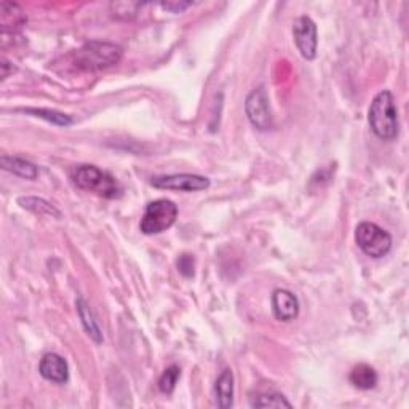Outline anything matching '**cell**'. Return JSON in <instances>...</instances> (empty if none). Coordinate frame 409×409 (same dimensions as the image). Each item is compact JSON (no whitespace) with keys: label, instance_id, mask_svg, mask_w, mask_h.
<instances>
[{"label":"cell","instance_id":"cell-20","mask_svg":"<svg viewBox=\"0 0 409 409\" xmlns=\"http://www.w3.org/2000/svg\"><path fill=\"white\" fill-rule=\"evenodd\" d=\"M176 266H178V271L181 272L184 277H192L194 275V268H195V261L194 258H192L190 254H182L181 258L178 259L176 262Z\"/></svg>","mask_w":409,"mask_h":409},{"label":"cell","instance_id":"cell-2","mask_svg":"<svg viewBox=\"0 0 409 409\" xmlns=\"http://www.w3.org/2000/svg\"><path fill=\"white\" fill-rule=\"evenodd\" d=\"M124 55L119 45L109 42H89L74 51L72 61L83 70H101L119 64Z\"/></svg>","mask_w":409,"mask_h":409},{"label":"cell","instance_id":"cell-14","mask_svg":"<svg viewBox=\"0 0 409 409\" xmlns=\"http://www.w3.org/2000/svg\"><path fill=\"white\" fill-rule=\"evenodd\" d=\"M377 381H379V377H377L374 368H371L369 364H356L350 373V382L360 390L374 388L377 386Z\"/></svg>","mask_w":409,"mask_h":409},{"label":"cell","instance_id":"cell-19","mask_svg":"<svg viewBox=\"0 0 409 409\" xmlns=\"http://www.w3.org/2000/svg\"><path fill=\"white\" fill-rule=\"evenodd\" d=\"M181 377V368L176 366V364H171L170 368L165 369V373L162 374L158 381V388L160 392H163L166 395L173 393V390L176 388V383Z\"/></svg>","mask_w":409,"mask_h":409},{"label":"cell","instance_id":"cell-22","mask_svg":"<svg viewBox=\"0 0 409 409\" xmlns=\"http://www.w3.org/2000/svg\"><path fill=\"white\" fill-rule=\"evenodd\" d=\"M0 67H2V80H5L6 77H9L15 67H13V64L6 60V58H2V64H0Z\"/></svg>","mask_w":409,"mask_h":409},{"label":"cell","instance_id":"cell-9","mask_svg":"<svg viewBox=\"0 0 409 409\" xmlns=\"http://www.w3.org/2000/svg\"><path fill=\"white\" fill-rule=\"evenodd\" d=\"M272 312L280 322H293L299 315V299L288 290H275L272 294Z\"/></svg>","mask_w":409,"mask_h":409},{"label":"cell","instance_id":"cell-13","mask_svg":"<svg viewBox=\"0 0 409 409\" xmlns=\"http://www.w3.org/2000/svg\"><path fill=\"white\" fill-rule=\"evenodd\" d=\"M75 305H77V312H79V317L82 320V325H83V328H85L87 334L92 337L96 344H101L102 342V332H101L98 322L94 320L92 309H89V305L87 304V300L82 299V298L77 299Z\"/></svg>","mask_w":409,"mask_h":409},{"label":"cell","instance_id":"cell-15","mask_svg":"<svg viewBox=\"0 0 409 409\" xmlns=\"http://www.w3.org/2000/svg\"><path fill=\"white\" fill-rule=\"evenodd\" d=\"M0 23L5 28H19L26 23V15L21 6L15 2H2L0 4Z\"/></svg>","mask_w":409,"mask_h":409},{"label":"cell","instance_id":"cell-4","mask_svg":"<svg viewBox=\"0 0 409 409\" xmlns=\"http://www.w3.org/2000/svg\"><path fill=\"white\" fill-rule=\"evenodd\" d=\"M355 241L369 258L379 259L392 249V235L374 222H361L355 230Z\"/></svg>","mask_w":409,"mask_h":409},{"label":"cell","instance_id":"cell-8","mask_svg":"<svg viewBox=\"0 0 409 409\" xmlns=\"http://www.w3.org/2000/svg\"><path fill=\"white\" fill-rule=\"evenodd\" d=\"M293 36L296 47L305 60H313L317 56L318 36L317 24L309 16H299L293 24Z\"/></svg>","mask_w":409,"mask_h":409},{"label":"cell","instance_id":"cell-17","mask_svg":"<svg viewBox=\"0 0 409 409\" xmlns=\"http://www.w3.org/2000/svg\"><path fill=\"white\" fill-rule=\"evenodd\" d=\"M23 111L28 114H34L36 117H40L43 120L51 121V124L58 126H69L74 124V120L70 119L69 115L56 112V111H50V109H23Z\"/></svg>","mask_w":409,"mask_h":409},{"label":"cell","instance_id":"cell-11","mask_svg":"<svg viewBox=\"0 0 409 409\" xmlns=\"http://www.w3.org/2000/svg\"><path fill=\"white\" fill-rule=\"evenodd\" d=\"M216 405L222 409H229L234 405V374L230 369H224L216 379L214 386Z\"/></svg>","mask_w":409,"mask_h":409},{"label":"cell","instance_id":"cell-12","mask_svg":"<svg viewBox=\"0 0 409 409\" xmlns=\"http://www.w3.org/2000/svg\"><path fill=\"white\" fill-rule=\"evenodd\" d=\"M0 163H2V168L5 171H10L13 175H16L19 178L24 179H37L38 176V168L37 166L29 162V160H24L21 157H13V156H6L4 153L0 157Z\"/></svg>","mask_w":409,"mask_h":409},{"label":"cell","instance_id":"cell-6","mask_svg":"<svg viewBox=\"0 0 409 409\" xmlns=\"http://www.w3.org/2000/svg\"><path fill=\"white\" fill-rule=\"evenodd\" d=\"M245 111L248 120L251 121V125L258 128V130L264 131L272 126L271 102H268V96L264 87L254 88L253 92L248 94L245 101Z\"/></svg>","mask_w":409,"mask_h":409},{"label":"cell","instance_id":"cell-18","mask_svg":"<svg viewBox=\"0 0 409 409\" xmlns=\"http://www.w3.org/2000/svg\"><path fill=\"white\" fill-rule=\"evenodd\" d=\"M253 408H291V403L280 393L259 395L251 401Z\"/></svg>","mask_w":409,"mask_h":409},{"label":"cell","instance_id":"cell-16","mask_svg":"<svg viewBox=\"0 0 409 409\" xmlns=\"http://www.w3.org/2000/svg\"><path fill=\"white\" fill-rule=\"evenodd\" d=\"M18 203L21 204L23 208L32 211L36 214L42 216H53V217H61V211L56 209L50 202L43 200V198L38 197H21L18 198Z\"/></svg>","mask_w":409,"mask_h":409},{"label":"cell","instance_id":"cell-10","mask_svg":"<svg viewBox=\"0 0 409 409\" xmlns=\"http://www.w3.org/2000/svg\"><path fill=\"white\" fill-rule=\"evenodd\" d=\"M38 373L43 379L55 383H66L69 381L67 361L58 354H47L38 363Z\"/></svg>","mask_w":409,"mask_h":409},{"label":"cell","instance_id":"cell-7","mask_svg":"<svg viewBox=\"0 0 409 409\" xmlns=\"http://www.w3.org/2000/svg\"><path fill=\"white\" fill-rule=\"evenodd\" d=\"M151 184L157 189L166 190H181V192H198L209 187V179L200 175H189V173H181V175H162L153 176Z\"/></svg>","mask_w":409,"mask_h":409},{"label":"cell","instance_id":"cell-3","mask_svg":"<svg viewBox=\"0 0 409 409\" xmlns=\"http://www.w3.org/2000/svg\"><path fill=\"white\" fill-rule=\"evenodd\" d=\"M74 182L77 187L104 198H119L121 195V185L117 179L94 165L77 166L74 171Z\"/></svg>","mask_w":409,"mask_h":409},{"label":"cell","instance_id":"cell-1","mask_svg":"<svg viewBox=\"0 0 409 409\" xmlns=\"http://www.w3.org/2000/svg\"><path fill=\"white\" fill-rule=\"evenodd\" d=\"M369 126L377 138L382 141H393L398 136L400 119L396 109L395 96L383 89L371 102L368 114Z\"/></svg>","mask_w":409,"mask_h":409},{"label":"cell","instance_id":"cell-5","mask_svg":"<svg viewBox=\"0 0 409 409\" xmlns=\"http://www.w3.org/2000/svg\"><path fill=\"white\" fill-rule=\"evenodd\" d=\"M178 207L171 200L160 198V200L151 202L146 207V211L141 219V232L146 235H157L168 230L176 222Z\"/></svg>","mask_w":409,"mask_h":409},{"label":"cell","instance_id":"cell-21","mask_svg":"<svg viewBox=\"0 0 409 409\" xmlns=\"http://www.w3.org/2000/svg\"><path fill=\"white\" fill-rule=\"evenodd\" d=\"M192 5V2H162L160 6H162L163 10L166 11H171V13H181L185 9H189Z\"/></svg>","mask_w":409,"mask_h":409}]
</instances>
